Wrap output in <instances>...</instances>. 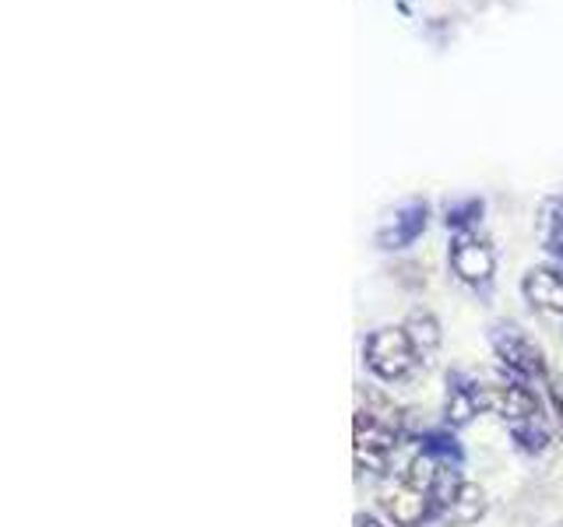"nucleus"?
Instances as JSON below:
<instances>
[{"label": "nucleus", "instance_id": "4468645a", "mask_svg": "<svg viewBox=\"0 0 563 527\" xmlns=\"http://www.w3.org/2000/svg\"><path fill=\"white\" fill-rule=\"evenodd\" d=\"M545 394H550V408H553V415L560 418V426H563V380L560 377L545 380Z\"/></svg>", "mask_w": 563, "mask_h": 527}, {"label": "nucleus", "instance_id": "39448f33", "mask_svg": "<svg viewBox=\"0 0 563 527\" xmlns=\"http://www.w3.org/2000/svg\"><path fill=\"white\" fill-rule=\"evenodd\" d=\"M448 264L457 281H465L472 289H486L497 274V250L479 233H457L451 239Z\"/></svg>", "mask_w": 563, "mask_h": 527}, {"label": "nucleus", "instance_id": "1a4fd4ad", "mask_svg": "<svg viewBox=\"0 0 563 527\" xmlns=\"http://www.w3.org/2000/svg\"><path fill=\"white\" fill-rule=\"evenodd\" d=\"M401 327L409 330V338H412V345H416V351H419L422 366H430L433 356L440 351V341H444V330H440V321L433 316V310L416 306V310L401 321Z\"/></svg>", "mask_w": 563, "mask_h": 527}, {"label": "nucleus", "instance_id": "f03ea898", "mask_svg": "<svg viewBox=\"0 0 563 527\" xmlns=\"http://www.w3.org/2000/svg\"><path fill=\"white\" fill-rule=\"evenodd\" d=\"M409 433L401 429V418L395 408L377 412L374 404H360L356 418H352V457H356L360 474H374V479H387L395 468V457Z\"/></svg>", "mask_w": 563, "mask_h": 527}, {"label": "nucleus", "instance_id": "dca6fc26", "mask_svg": "<svg viewBox=\"0 0 563 527\" xmlns=\"http://www.w3.org/2000/svg\"><path fill=\"white\" fill-rule=\"evenodd\" d=\"M553 527H563V524H553Z\"/></svg>", "mask_w": 563, "mask_h": 527}, {"label": "nucleus", "instance_id": "6e6552de", "mask_svg": "<svg viewBox=\"0 0 563 527\" xmlns=\"http://www.w3.org/2000/svg\"><path fill=\"white\" fill-rule=\"evenodd\" d=\"M427 215H430L427 204H419V201L398 208L395 218L377 233V243L384 246V250H405V246L416 243L422 228H427Z\"/></svg>", "mask_w": 563, "mask_h": 527}, {"label": "nucleus", "instance_id": "0eeeda50", "mask_svg": "<svg viewBox=\"0 0 563 527\" xmlns=\"http://www.w3.org/2000/svg\"><path fill=\"white\" fill-rule=\"evenodd\" d=\"M479 380H472L465 373H448V394H444V426L465 429L475 415H483V394Z\"/></svg>", "mask_w": 563, "mask_h": 527}, {"label": "nucleus", "instance_id": "2eb2a0df", "mask_svg": "<svg viewBox=\"0 0 563 527\" xmlns=\"http://www.w3.org/2000/svg\"><path fill=\"white\" fill-rule=\"evenodd\" d=\"M352 527H395V524H387L384 517H374V514H356L352 517Z\"/></svg>", "mask_w": 563, "mask_h": 527}, {"label": "nucleus", "instance_id": "9b49d317", "mask_svg": "<svg viewBox=\"0 0 563 527\" xmlns=\"http://www.w3.org/2000/svg\"><path fill=\"white\" fill-rule=\"evenodd\" d=\"M416 444H419V453L433 457V461H440V464H457V468H462V461H465V450H462V444H457V436H454L451 426L422 429L416 436Z\"/></svg>", "mask_w": 563, "mask_h": 527}, {"label": "nucleus", "instance_id": "20e7f679", "mask_svg": "<svg viewBox=\"0 0 563 527\" xmlns=\"http://www.w3.org/2000/svg\"><path fill=\"white\" fill-rule=\"evenodd\" d=\"M489 345H493V356L500 359V366L507 369L510 380H521V383H542L550 380V362H545L542 348L528 338V334L515 324H493L489 327Z\"/></svg>", "mask_w": 563, "mask_h": 527}, {"label": "nucleus", "instance_id": "f8f14e48", "mask_svg": "<svg viewBox=\"0 0 563 527\" xmlns=\"http://www.w3.org/2000/svg\"><path fill=\"white\" fill-rule=\"evenodd\" d=\"M536 236L542 243V250H550L553 257L563 260V198H545L536 218Z\"/></svg>", "mask_w": 563, "mask_h": 527}, {"label": "nucleus", "instance_id": "f257e3e1", "mask_svg": "<svg viewBox=\"0 0 563 527\" xmlns=\"http://www.w3.org/2000/svg\"><path fill=\"white\" fill-rule=\"evenodd\" d=\"M448 464L433 461L427 453H412L409 464H405L398 474H387L380 492H377V506L380 517L395 527H427L433 520H440V474H444ZM457 468V464H454Z\"/></svg>", "mask_w": 563, "mask_h": 527}, {"label": "nucleus", "instance_id": "9d476101", "mask_svg": "<svg viewBox=\"0 0 563 527\" xmlns=\"http://www.w3.org/2000/svg\"><path fill=\"white\" fill-rule=\"evenodd\" d=\"M486 509H489V500H486L483 485H475V482L465 479L462 485H457L454 496H451V503L444 506V517H440V520H448L454 527H468L475 520H483Z\"/></svg>", "mask_w": 563, "mask_h": 527}, {"label": "nucleus", "instance_id": "ddd939ff", "mask_svg": "<svg viewBox=\"0 0 563 527\" xmlns=\"http://www.w3.org/2000/svg\"><path fill=\"white\" fill-rule=\"evenodd\" d=\"M483 215V201H462L448 208V225L457 228V233H472V222Z\"/></svg>", "mask_w": 563, "mask_h": 527}, {"label": "nucleus", "instance_id": "423d86ee", "mask_svg": "<svg viewBox=\"0 0 563 527\" xmlns=\"http://www.w3.org/2000/svg\"><path fill=\"white\" fill-rule=\"evenodd\" d=\"M521 295L539 316L563 327V268L553 264H536L521 278Z\"/></svg>", "mask_w": 563, "mask_h": 527}, {"label": "nucleus", "instance_id": "7ed1b4c3", "mask_svg": "<svg viewBox=\"0 0 563 527\" xmlns=\"http://www.w3.org/2000/svg\"><path fill=\"white\" fill-rule=\"evenodd\" d=\"M363 366L380 383L395 386V383H409L422 369V359H419V351L409 338V330H405L401 324H387V327H377V330L366 334Z\"/></svg>", "mask_w": 563, "mask_h": 527}]
</instances>
